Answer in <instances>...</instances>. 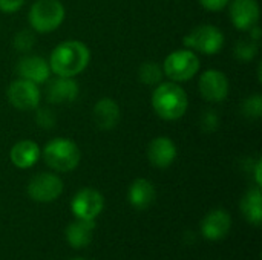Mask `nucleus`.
I'll list each match as a JSON object with an SVG mask.
<instances>
[{"label":"nucleus","instance_id":"f257e3e1","mask_svg":"<svg viewBox=\"0 0 262 260\" xmlns=\"http://www.w3.org/2000/svg\"><path fill=\"white\" fill-rule=\"evenodd\" d=\"M91 61L89 48L78 40H68L54 48L49 57V67L57 77H69L81 74Z\"/></svg>","mask_w":262,"mask_h":260},{"label":"nucleus","instance_id":"f03ea898","mask_svg":"<svg viewBox=\"0 0 262 260\" xmlns=\"http://www.w3.org/2000/svg\"><path fill=\"white\" fill-rule=\"evenodd\" d=\"M152 107L161 120L175 121L187 112L189 98L186 90L178 86V83H160L152 93Z\"/></svg>","mask_w":262,"mask_h":260},{"label":"nucleus","instance_id":"7ed1b4c3","mask_svg":"<svg viewBox=\"0 0 262 260\" xmlns=\"http://www.w3.org/2000/svg\"><path fill=\"white\" fill-rule=\"evenodd\" d=\"M43 159L54 172L68 173L78 167L81 152L72 139L54 138L43 147Z\"/></svg>","mask_w":262,"mask_h":260},{"label":"nucleus","instance_id":"20e7f679","mask_svg":"<svg viewBox=\"0 0 262 260\" xmlns=\"http://www.w3.org/2000/svg\"><path fill=\"white\" fill-rule=\"evenodd\" d=\"M66 9L60 0H35L29 9L28 21L35 32L55 31L64 20Z\"/></svg>","mask_w":262,"mask_h":260},{"label":"nucleus","instance_id":"39448f33","mask_svg":"<svg viewBox=\"0 0 262 260\" xmlns=\"http://www.w3.org/2000/svg\"><path fill=\"white\" fill-rule=\"evenodd\" d=\"M200 58L196 52L190 49H177L167 55L163 64L164 75L175 83H184L192 80L200 70Z\"/></svg>","mask_w":262,"mask_h":260},{"label":"nucleus","instance_id":"423d86ee","mask_svg":"<svg viewBox=\"0 0 262 260\" xmlns=\"http://www.w3.org/2000/svg\"><path fill=\"white\" fill-rule=\"evenodd\" d=\"M184 46L203 55H216L224 46V34L213 25H200L184 37Z\"/></svg>","mask_w":262,"mask_h":260},{"label":"nucleus","instance_id":"0eeeda50","mask_svg":"<svg viewBox=\"0 0 262 260\" xmlns=\"http://www.w3.org/2000/svg\"><path fill=\"white\" fill-rule=\"evenodd\" d=\"M26 192L32 201L48 204L60 198V195L63 193V181L55 173H37L28 182Z\"/></svg>","mask_w":262,"mask_h":260},{"label":"nucleus","instance_id":"6e6552de","mask_svg":"<svg viewBox=\"0 0 262 260\" xmlns=\"http://www.w3.org/2000/svg\"><path fill=\"white\" fill-rule=\"evenodd\" d=\"M201 97L209 103H221L229 97L230 83L227 75L218 69L204 70L198 81Z\"/></svg>","mask_w":262,"mask_h":260},{"label":"nucleus","instance_id":"1a4fd4ad","mask_svg":"<svg viewBox=\"0 0 262 260\" xmlns=\"http://www.w3.org/2000/svg\"><path fill=\"white\" fill-rule=\"evenodd\" d=\"M6 97L12 107L23 110V112L34 110L40 104L38 86L23 78H17L9 84L6 90Z\"/></svg>","mask_w":262,"mask_h":260},{"label":"nucleus","instance_id":"9d476101","mask_svg":"<svg viewBox=\"0 0 262 260\" xmlns=\"http://www.w3.org/2000/svg\"><path fill=\"white\" fill-rule=\"evenodd\" d=\"M104 208V198L95 188H81L75 193L71 202V210L78 219L95 221Z\"/></svg>","mask_w":262,"mask_h":260},{"label":"nucleus","instance_id":"9b49d317","mask_svg":"<svg viewBox=\"0 0 262 260\" xmlns=\"http://www.w3.org/2000/svg\"><path fill=\"white\" fill-rule=\"evenodd\" d=\"M229 14L233 26L238 31H249L258 25L261 9L258 0H230Z\"/></svg>","mask_w":262,"mask_h":260},{"label":"nucleus","instance_id":"f8f14e48","mask_svg":"<svg viewBox=\"0 0 262 260\" xmlns=\"http://www.w3.org/2000/svg\"><path fill=\"white\" fill-rule=\"evenodd\" d=\"M17 74L18 78L28 80L37 86L46 83L51 77L49 61L38 55H25L17 63Z\"/></svg>","mask_w":262,"mask_h":260},{"label":"nucleus","instance_id":"ddd939ff","mask_svg":"<svg viewBox=\"0 0 262 260\" xmlns=\"http://www.w3.org/2000/svg\"><path fill=\"white\" fill-rule=\"evenodd\" d=\"M177 153V144L169 136H157L147 146V159L157 169L170 167Z\"/></svg>","mask_w":262,"mask_h":260},{"label":"nucleus","instance_id":"4468645a","mask_svg":"<svg viewBox=\"0 0 262 260\" xmlns=\"http://www.w3.org/2000/svg\"><path fill=\"white\" fill-rule=\"evenodd\" d=\"M78 83L69 77H57L51 80L46 86L45 97L51 104H64L72 103L78 95Z\"/></svg>","mask_w":262,"mask_h":260},{"label":"nucleus","instance_id":"2eb2a0df","mask_svg":"<svg viewBox=\"0 0 262 260\" xmlns=\"http://www.w3.org/2000/svg\"><path fill=\"white\" fill-rule=\"evenodd\" d=\"M232 228V218L226 210H212L201 222V233L209 241H221Z\"/></svg>","mask_w":262,"mask_h":260},{"label":"nucleus","instance_id":"dca6fc26","mask_svg":"<svg viewBox=\"0 0 262 260\" xmlns=\"http://www.w3.org/2000/svg\"><path fill=\"white\" fill-rule=\"evenodd\" d=\"M120 106L112 98H101L94 106L92 118L100 130H112L120 123Z\"/></svg>","mask_w":262,"mask_h":260},{"label":"nucleus","instance_id":"f3484780","mask_svg":"<svg viewBox=\"0 0 262 260\" xmlns=\"http://www.w3.org/2000/svg\"><path fill=\"white\" fill-rule=\"evenodd\" d=\"M40 156H41L40 146L31 139H21V141L15 143L9 152L11 162L17 169H21V170L34 167L38 162Z\"/></svg>","mask_w":262,"mask_h":260},{"label":"nucleus","instance_id":"a211bd4d","mask_svg":"<svg viewBox=\"0 0 262 260\" xmlns=\"http://www.w3.org/2000/svg\"><path fill=\"white\" fill-rule=\"evenodd\" d=\"M155 196H157V192H155L154 184L144 178L135 179L130 184L129 192H127V199H129L130 205L137 210L149 208L154 204Z\"/></svg>","mask_w":262,"mask_h":260},{"label":"nucleus","instance_id":"6ab92c4d","mask_svg":"<svg viewBox=\"0 0 262 260\" xmlns=\"http://www.w3.org/2000/svg\"><path fill=\"white\" fill-rule=\"evenodd\" d=\"M94 230H95V221L89 219H78L74 221L68 228H66V239L68 244L72 248H84L92 242L94 238Z\"/></svg>","mask_w":262,"mask_h":260},{"label":"nucleus","instance_id":"aec40b11","mask_svg":"<svg viewBox=\"0 0 262 260\" xmlns=\"http://www.w3.org/2000/svg\"><path fill=\"white\" fill-rule=\"evenodd\" d=\"M241 211L247 222L255 227H259L262 222V193L261 187H253L247 190L241 199Z\"/></svg>","mask_w":262,"mask_h":260},{"label":"nucleus","instance_id":"412c9836","mask_svg":"<svg viewBox=\"0 0 262 260\" xmlns=\"http://www.w3.org/2000/svg\"><path fill=\"white\" fill-rule=\"evenodd\" d=\"M163 67L155 61H146L138 69V80L146 86H157L163 80Z\"/></svg>","mask_w":262,"mask_h":260},{"label":"nucleus","instance_id":"4be33fe9","mask_svg":"<svg viewBox=\"0 0 262 260\" xmlns=\"http://www.w3.org/2000/svg\"><path fill=\"white\" fill-rule=\"evenodd\" d=\"M258 49H259V44L253 41L250 37L241 38L239 41H236L233 48V57L241 63H249L258 55Z\"/></svg>","mask_w":262,"mask_h":260},{"label":"nucleus","instance_id":"5701e85b","mask_svg":"<svg viewBox=\"0 0 262 260\" xmlns=\"http://www.w3.org/2000/svg\"><path fill=\"white\" fill-rule=\"evenodd\" d=\"M241 113L249 120H258L262 116V95H249L241 104Z\"/></svg>","mask_w":262,"mask_h":260},{"label":"nucleus","instance_id":"b1692460","mask_svg":"<svg viewBox=\"0 0 262 260\" xmlns=\"http://www.w3.org/2000/svg\"><path fill=\"white\" fill-rule=\"evenodd\" d=\"M35 44V35L29 29H21L14 37V48L20 52H28Z\"/></svg>","mask_w":262,"mask_h":260},{"label":"nucleus","instance_id":"393cba45","mask_svg":"<svg viewBox=\"0 0 262 260\" xmlns=\"http://www.w3.org/2000/svg\"><path fill=\"white\" fill-rule=\"evenodd\" d=\"M220 126V116L216 113V110L207 109L203 112V115L200 116V127L204 133H212L218 129Z\"/></svg>","mask_w":262,"mask_h":260},{"label":"nucleus","instance_id":"a878e982","mask_svg":"<svg viewBox=\"0 0 262 260\" xmlns=\"http://www.w3.org/2000/svg\"><path fill=\"white\" fill-rule=\"evenodd\" d=\"M35 120H37V124L43 129H51L55 126V116L49 109H38Z\"/></svg>","mask_w":262,"mask_h":260},{"label":"nucleus","instance_id":"bb28decb","mask_svg":"<svg viewBox=\"0 0 262 260\" xmlns=\"http://www.w3.org/2000/svg\"><path fill=\"white\" fill-rule=\"evenodd\" d=\"M25 5V0H0V11L5 14H14Z\"/></svg>","mask_w":262,"mask_h":260},{"label":"nucleus","instance_id":"cd10ccee","mask_svg":"<svg viewBox=\"0 0 262 260\" xmlns=\"http://www.w3.org/2000/svg\"><path fill=\"white\" fill-rule=\"evenodd\" d=\"M198 2L207 11H223L230 3V0H198Z\"/></svg>","mask_w":262,"mask_h":260},{"label":"nucleus","instance_id":"c85d7f7f","mask_svg":"<svg viewBox=\"0 0 262 260\" xmlns=\"http://www.w3.org/2000/svg\"><path fill=\"white\" fill-rule=\"evenodd\" d=\"M247 32H250V38H252L253 41L259 43V40H261V28H259L258 25H255L253 28H250Z\"/></svg>","mask_w":262,"mask_h":260},{"label":"nucleus","instance_id":"c756f323","mask_svg":"<svg viewBox=\"0 0 262 260\" xmlns=\"http://www.w3.org/2000/svg\"><path fill=\"white\" fill-rule=\"evenodd\" d=\"M261 170H262V161L258 159L256 161V166H255V181H256V185L261 187L262 179H261Z\"/></svg>","mask_w":262,"mask_h":260},{"label":"nucleus","instance_id":"7c9ffc66","mask_svg":"<svg viewBox=\"0 0 262 260\" xmlns=\"http://www.w3.org/2000/svg\"><path fill=\"white\" fill-rule=\"evenodd\" d=\"M74 260H86V259H74Z\"/></svg>","mask_w":262,"mask_h":260}]
</instances>
